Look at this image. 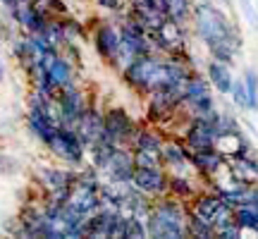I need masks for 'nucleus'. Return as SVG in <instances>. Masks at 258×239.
<instances>
[{"instance_id": "f257e3e1", "label": "nucleus", "mask_w": 258, "mask_h": 239, "mask_svg": "<svg viewBox=\"0 0 258 239\" xmlns=\"http://www.w3.org/2000/svg\"><path fill=\"white\" fill-rule=\"evenodd\" d=\"M189 27L191 36L206 48L208 57L222 60L232 67L237 65L244 48V34L232 12H227L218 0H194Z\"/></svg>"}, {"instance_id": "f03ea898", "label": "nucleus", "mask_w": 258, "mask_h": 239, "mask_svg": "<svg viewBox=\"0 0 258 239\" xmlns=\"http://www.w3.org/2000/svg\"><path fill=\"white\" fill-rule=\"evenodd\" d=\"M120 79L139 98H144L151 91L170 89L165 72V55H160V53L137 55L129 65H124V70L120 72Z\"/></svg>"}, {"instance_id": "7ed1b4c3", "label": "nucleus", "mask_w": 258, "mask_h": 239, "mask_svg": "<svg viewBox=\"0 0 258 239\" xmlns=\"http://www.w3.org/2000/svg\"><path fill=\"white\" fill-rule=\"evenodd\" d=\"M186 213L189 206L170 194L153 199L146 222L148 239H186Z\"/></svg>"}, {"instance_id": "20e7f679", "label": "nucleus", "mask_w": 258, "mask_h": 239, "mask_svg": "<svg viewBox=\"0 0 258 239\" xmlns=\"http://www.w3.org/2000/svg\"><path fill=\"white\" fill-rule=\"evenodd\" d=\"M89 43H91V50L96 53V57L108 70H112L115 57L120 53V43H122L117 19L108 17V15L91 19L89 22Z\"/></svg>"}, {"instance_id": "39448f33", "label": "nucleus", "mask_w": 258, "mask_h": 239, "mask_svg": "<svg viewBox=\"0 0 258 239\" xmlns=\"http://www.w3.org/2000/svg\"><path fill=\"white\" fill-rule=\"evenodd\" d=\"M86 148L89 146L84 144V139L79 137V132L74 127H57L55 134L46 144L48 156L67 167H74V170L86 165Z\"/></svg>"}, {"instance_id": "423d86ee", "label": "nucleus", "mask_w": 258, "mask_h": 239, "mask_svg": "<svg viewBox=\"0 0 258 239\" xmlns=\"http://www.w3.org/2000/svg\"><path fill=\"white\" fill-rule=\"evenodd\" d=\"M103 119H105L103 139L115 144V146L132 148L134 134H137V129L141 122L129 112L127 105H122V103H108V105H103Z\"/></svg>"}, {"instance_id": "0eeeda50", "label": "nucleus", "mask_w": 258, "mask_h": 239, "mask_svg": "<svg viewBox=\"0 0 258 239\" xmlns=\"http://www.w3.org/2000/svg\"><path fill=\"white\" fill-rule=\"evenodd\" d=\"M91 101H93L91 89L84 82H74L62 86V89H57L55 103H57V112H60V127L77 129V119L82 117V112L91 105Z\"/></svg>"}, {"instance_id": "6e6552de", "label": "nucleus", "mask_w": 258, "mask_h": 239, "mask_svg": "<svg viewBox=\"0 0 258 239\" xmlns=\"http://www.w3.org/2000/svg\"><path fill=\"white\" fill-rule=\"evenodd\" d=\"M77 170L67 167L62 163H36L31 165V184L36 187L41 194L50 192H72Z\"/></svg>"}, {"instance_id": "1a4fd4ad", "label": "nucleus", "mask_w": 258, "mask_h": 239, "mask_svg": "<svg viewBox=\"0 0 258 239\" xmlns=\"http://www.w3.org/2000/svg\"><path fill=\"white\" fill-rule=\"evenodd\" d=\"M160 163L167 172H194L191 170V148L186 146L182 137L167 134L160 146Z\"/></svg>"}, {"instance_id": "9d476101", "label": "nucleus", "mask_w": 258, "mask_h": 239, "mask_svg": "<svg viewBox=\"0 0 258 239\" xmlns=\"http://www.w3.org/2000/svg\"><path fill=\"white\" fill-rule=\"evenodd\" d=\"M179 137L191 151H203V148H215L218 129H215V122H211V119L189 117L182 132H179Z\"/></svg>"}, {"instance_id": "9b49d317", "label": "nucleus", "mask_w": 258, "mask_h": 239, "mask_svg": "<svg viewBox=\"0 0 258 239\" xmlns=\"http://www.w3.org/2000/svg\"><path fill=\"white\" fill-rule=\"evenodd\" d=\"M132 184L148 199H158L167 194V170L160 167H134Z\"/></svg>"}, {"instance_id": "f8f14e48", "label": "nucleus", "mask_w": 258, "mask_h": 239, "mask_svg": "<svg viewBox=\"0 0 258 239\" xmlns=\"http://www.w3.org/2000/svg\"><path fill=\"white\" fill-rule=\"evenodd\" d=\"M134 167H137L134 165V151L129 146H115L110 160H108V165L101 175L103 180H110V182L129 184L134 177Z\"/></svg>"}, {"instance_id": "ddd939ff", "label": "nucleus", "mask_w": 258, "mask_h": 239, "mask_svg": "<svg viewBox=\"0 0 258 239\" xmlns=\"http://www.w3.org/2000/svg\"><path fill=\"white\" fill-rule=\"evenodd\" d=\"M225 165H227V156L218 148L191 151V170L199 175V180L203 184H208L215 175H220Z\"/></svg>"}, {"instance_id": "4468645a", "label": "nucleus", "mask_w": 258, "mask_h": 239, "mask_svg": "<svg viewBox=\"0 0 258 239\" xmlns=\"http://www.w3.org/2000/svg\"><path fill=\"white\" fill-rule=\"evenodd\" d=\"M77 132L79 137L84 139L86 146H91L96 141L103 139V132H105V119H103V105L101 103L91 101V105L82 112V117L77 119Z\"/></svg>"}, {"instance_id": "2eb2a0df", "label": "nucleus", "mask_w": 258, "mask_h": 239, "mask_svg": "<svg viewBox=\"0 0 258 239\" xmlns=\"http://www.w3.org/2000/svg\"><path fill=\"white\" fill-rule=\"evenodd\" d=\"M203 74L211 82L213 91L218 93V98H227L230 96V89H232V84H234V77H237V74L232 72V65L222 63V60H215V57H206Z\"/></svg>"}, {"instance_id": "dca6fc26", "label": "nucleus", "mask_w": 258, "mask_h": 239, "mask_svg": "<svg viewBox=\"0 0 258 239\" xmlns=\"http://www.w3.org/2000/svg\"><path fill=\"white\" fill-rule=\"evenodd\" d=\"M203 187L206 184L199 180L196 172H167V194L184 203L191 201Z\"/></svg>"}, {"instance_id": "f3484780", "label": "nucleus", "mask_w": 258, "mask_h": 239, "mask_svg": "<svg viewBox=\"0 0 258 239\" xmlns=\"http://www.w3.org/2000/svg\"><path fill=\"white\" fill-rule=\"evenodd\" d=\"M67 203L74 206L82 215L89 218V215H93V213L101 208V196H98V189H93V187H89V184H82V182H77V180H74Z\"/></svg>"}, {"instance_id": "a211bd4d", "label": "nucleus", "mask_w": 258, "mask_h": 239, "mask_svg": "<svg viewBox=\"0 0 258 239\" xmlns=\"http://www.w3.org/2000/svg\"><path fill=\"white\" fill-rule=\"evenodd\" d=\"M165 137L167 134L160 127L141 122L137 134H134V141H132V151H153V153H160V146H163Z\"/></svg>"}, {"instance_id": "6ab92c4d", "label": "nucleus", "mask_w": 258, "mask_h": 239, "mask_svg": "<svg viewBox=\"0 0 258 239\" xmlns=\"http://www.w3.org/2000/svg\"><path fill=\"white\" fill-rule=\"evenodd\" d=\"M220 203H222L220 194L215 192V189H211V187H203L201 192L196 194L186 206H189V211L191 213H196V215L206 218L208 222H213V215H215V211L220 208Z\"/></svg>"}, {"instance_id": "aec40b11", "label": "nucleus", "mask_w": 258, "mask_h": 239, "mask_svg": "<svg viewBox=\"0 0 258 239\" xmlns=\"http://www.w3.org/2000/svg\"><path fill=\"white\" fill-rule=\"evenodd\" d=\"M208 93H215L213 91V86H211V82L206 79L203 70H194V72L186 77L184 86H182V103L203 98V96H208Z\"/></svg>"}, {"instance_id": "412c9836", "label": "nucleus", "mask_w": 258, "mask_h": 239, "mask_svg": "<svg viewBox=\"0 0 258 239\" xmlns=\"http://www.w3.org/2000/svg\"><path fill=\"white\" fill-rule=\"evenodd\" d=\"M8 46H10V57L17 63L19 70L36 60V55H34V48H31V41H29V36H27V34H22V31H17L15 36L10 38Z\"/></svg>"}, {"instance_id": "4be33fe9", "label": "nucleus", "mask_w": 258, "mask_h": 239, "mask_svg": "<svg viewBox=\"0 0 258 239\" xmlns=\"http://www.w3.org/2000/svg\"><path fill=\"white\" fill-rule=\"evenodd\" d=\"M62 31H64V43H79V46H84L89 41V22L79 19L72 12L62 17Z\"/></svg>"}, {"instance_id": "5701e85b", "label": "nucleus", "mask_w": 258, "mask_h": 239, "mask_svg": "<svg viewBox=\"0 0 258 239\" xmlns=\"http://www.w3.org/2000/svg\"><path fill=\"white\" fill-rule=\"evenodd\" d=\"M186 237L191 239H213L215 237V227L213 222H208L206 218L196 215V213H186Z\"/></svg>"}, {"instance_id": "b1692460", "label": "nucleus", "mask_w": 258, "mask_h": 239, "mask_svg": "<svg viewBox=\"0 0 258 239\" xmlns=\"http://www.w3.org/2000/svg\"><path fill=\"white\" fill-rule=\"evenodd\" d=\"M234 222L244 232H253L258 227V208L251 203H241L234 208Z\"/></svg>"}, {"instance_id": "393cba45", "label": "nucleus", "mask_w": 258, "mask_h": 239, "mask_svg": "<svg viewBox=\"0 0 258 239\" xmlns=\"http://www.w3.org/2000/svg\"><path fill=\"white\" fill-rule=\"evenodd\" d=\"M241 82L246 86V96H249V112H258V70L256 67H244L241 70Z\"/></svg>"}, {"instance_id": "a878e982", "label": "nucleus", "mask_w": 258, "mask_h": 239, "mask_svg": "<svg viewBox=\"0 0 258 239\" xmlns=\"http://www.w3.org/2000/svg\"><path fill=\"white\" fill-rule=\"evenodd\" d=\"M191 10H194V0H167V17L179 22V24H189L191 22Z\"/></svg>"}, {"instance_id": "bb28decb", "label": "nucleus", "mask_w": 258, "mask_h": 239, "mask_svg": "<svg viewBox=\"0 0 258 239\" xmlns=\"http://www.w3.org/2000/svg\"><path fill=\"white\" fill-rule=\"evenodd\" d=\"M43 36H46V41L50 43L53 48H60L64 46V31H62V17H57V15H53V17L48 19V24L43 27V31H41Z\"/></svg>"}, {"instance_id": "cd10ccee", "label": "nucleus", "mask_w": 258, "mask_h": 239, "mask_svg": "<svg viewBox=\"0 0 258 239\" xmlns=\"http://www.w3.org/2000/svg\"><path fill=\"white\" fill-rule=\"evenodd\" d=\"M230 105L234 108V110L239 112H249V96H246V86H244V82H241V74L239 77H234V84H232L230 89Z\"/></svg>"}, {"instance_id": "c85d7f7f", "label": "nucleus", "mask_w": 258, "mask_h": 239, "mask_svg": "<svg viewBox=\"0 0 258 239\" xmlns=\"http://www.w3.org/2000/svg\"><path fill=\"white\" fill-rule=\"evenodd\" d=\"M234 8L239 12V17L246 22L251 31H258V8L256 0H234Z\"/></svg>"}, {"instance_id": "c756f323", "label": "nucleus", "mask_w": 258, "mask_h": 239, "mask_svg": "<svg viewBox=\"0 0 258 239\" xmlns=\"http://www.w3.org/2000/svg\"><path fill=\"white\" fill-rule=\"evenodd\" d=\"M22 170H24V165L17 156H12L8 151H0V177H15Z\"/></svg>"}, {"instance_id": "7c9ffc66", "label": "nucleus", "mask_w": 258, "mask_h": 239, "mask_svg": "<svg viewBox=\"0 0 258 239\" xmlns=\"http://www.w3.org/2000/svg\"><path fill=\"white\" fill-rule=\"evenodd\" d=\"M91 5L101 15H108V17H117L127 10V0H91Z\"/></svg>"}, {"instance_id": "2f4dec72", "label": "nucleus", "mask_w": 258, "mask_h": 239, "mask_svg": "<svg viewBox=\"0 0 258 239\" xmlns=\"http://www.w3.org/2000/svg\"><path fill=\"white\" fill-rule=\"evenodd\" d=\"M134 165L137 167H160V153L153 151H134Z\"/></svg>"}, {"instance_id": "473e14b6", "label": "nucleus", "mask_w": 258, "mask_h": 239, "mask_svg": "<svg viewBox=\"0 0 258 239\" xmlns=\"http://www.w3.org/2000/svg\"><path fill=\"white\" fill-rule=\"evenodd\" d=\"M124 239H148L146 222L137 220V218H127V227H124Z\"/></svg>"}, {"instance_id": "72a5a7b5", "label": "nucleus", "mask_w": 258, "mask_h": 239, "mask_svg": "<svg viewBox=\"0 0 258 239\" xmlns=\"http://www.w3.org/2000/svg\"><path fill=\"white\" fill-rule=\"evenodd\" d=\"M38 5H43L46 10H50V15H57V17H64L70 15L72 10L67 5V0H36Z\"/></svg>"}, {"instance_id": "f704fd0d", "label": "nucleus", "mask_w": 258, "mask_h": 239, "mask_svg": "<svg viewBox=\"0 0 258 239\" xmlns=\"http://www.w3.org/2000/svg\"><path fill=\"white\" fill-rule=\"evenodd\" d=\"M215 237H220V239H241L244 237V230H241L234 220H230L227 225H222V227L215 230Z\"/></svg>"}, {"instance_id": "c9c22d12", "label": "nucleus", "mask_w": 258, "mask_h": 239, "mask_svg": "<svg viewBox=\"0 0 258 239\" xmlns=\"http://www.w3.org/2000/svg\"><path fill=\"white\" fill-rule=\"evenodd\" d=\"M15 34H17V27L10 22L5 12H0V43H8Z\"/></svg>"}, {"instance_id": "e433bc0d", "label": "nucleus", "mask_w": 258, "mask_h": 239, "mask_svg": "<svg viewBox=\"0 0 258 239\" xmlns=\"http://www.w3.org/2000/svg\"><path fill=\"white\" fill-rule=\"evenodd\" d=\"M8 72H10L8 60H5V57H0V84H5V79H8Z\"/></svg>"}, {"instance_id": "4c0bfd02", "label": "nucleus", "mask_w": 258, "mask_h": 239, "mask_svg": "<svg viewBox=\"0 0 258 239\" xmlns=\"http://www.w3.org/2000/svg\"><path fill=\"white\" fill-rule=\"evenodd\" d=\"M256 8H258V0H256Z\"/></svg>"}, {"instance_id": "58836bf2", "label": "nucleus", "mask_w": 258, "mask_h": 239, "mask_svg": "<svg viewBox=\"0 0 258 239\" xmlns=\"http://www.w3.org/2000/svg\"><path fill=\"white\" fill-rule=\"evenodd\" d=\"M0 46H3V43H0Z\"/></svg>"}]
</instances>
